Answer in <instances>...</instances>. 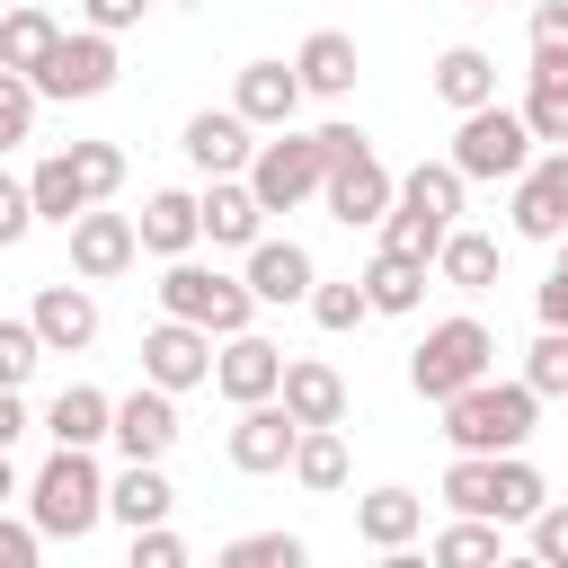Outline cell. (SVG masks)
Returning a JSON list of instances; mask_svg holds the SVG:
<instances>
[{
    "instance_id": "1",
    "label": "cell",
    "mask_w": 568,
    "mask_h": 568,
    "mask_svg": "<svg viewBox=\"0 0 568 568\" xmlns=\"http://www.w3.org/2000/svg\"><path fill=\"white\" fill-rule=\"evenodd\" d=\"M27 515L44 524V541H89L106 524V470L98 444H53V462L27 479Z\"/></svg>"
},
{
    "instance_id": "2",
    "label": "cell",
    "mask_w": 568,
    "mask_h": 568,
    "mask_svg": "<svg viewBox=\"0 0 568 568\" xmlns=\"http://www.w3.org/2000/svg\"><path fill=\"white\" fill-rule=\"evenodd\" d=\"M532 417H541V390H532V382H488V373H479L470 390L444 399V435H453V453H524Z\"/></svg>"
},
{
    "instance_id": "3",
    "label": "cell",
    "mask_w": 568,
    "mask_h": 568,
    "mask_svg": "<svg viewBox=\"0 0 568 568\" xmlns=\"http://www.w3.org/2000/svg\"><path fill=\"white\" fill-rule=\"evenodd\" d=\"M488 364H497V337H488L470 311H453V320H435V328L417 337V355H408V390L444 408V399H453V390H470Z\"/></svg>"
},
{
    "instance_id": "4",
    "label": "cell",
    "mask_w": 568,
    "mask_h": 568,
    "mask_svg": "<svg viewBox=\"0 0 568 568\" xmlns=\"http://www.w3.org/2000/svg\"><path fill=\"white\" fill-rule=\"evenodd\" d=\"M160 311H169V320H195V328H213V337H231V328L257 320V293H248V275L195 266V248H186V257H169V275H160Z\"/></svg>"
},
{
    "instance_id": "5",
    "label": "cell",
    "mask_w": 568,
    "mask_h": 568,
    "mask_svg": "<svg viewBox=\"0 0 568 568\" xmlns=\"http://www.w3.org/2000/svg\"><path fill=\"white\" fill-rule=\"evenodd\" d=\"M532 151H541V142H532L524 106H497V98H488V106H470V115L453 124V169H462V178H506V186H515V178L532 169Z\"/></svg>"
},
{
    "instance_id": "6",
    "label": "cell",
    "mask_w": 568,
    "mask_h": 568,
    "mask_svg": "<svg viewBox=\"0 0 568 568\" xmlns=\"http://www.w3.org/2000/svg\"><path fill=\"white\" fill-rule=\"evenodd\" d=\"M248 186H257V204L266 213H293V204H311L320 186H328V151H320V133H275V142H257V160L240 169Z\"/></svg>"
},
{
    "instance_id": "7",
    "label": "cell",
    "mask_w": 568,
    "mask_h": 568,
    "mask_svg": "<svg viewBox=\"0 0 568 568\" xmlns=\"http://www.w3.org/2000/svg\"><path fill=\"white\" fill-rule=\"evenodd\" d=\"M115 71H124V62H115V36H106V27H62V44L44 53L36 89L71 106V98H106V89H115Z\"/></svg>"
},
{
    "instance_id": "8",
    "label": "cell",
    "mask_w": 568,
    "mask_h": 568,
    "mask_svg": "<svg viewBox=\"0 0 568 568\" xmlns=\"http://www.w3.org/2000/svg\"><path fill=\"white\" fill-rule=\"evenodd\" d=\"M142 382H160V390H195V382H213V328L160 311V328H142Z\"/></svg>"
},
{
    "instance_id": "9",
    "label": "cell",
    "mask_w": 568,
    "mask_h": 568,
    "mask_svg": "<svg viewBox=\"0 0 568 568\" xmlns=\"http://www.w3.org/2000/svg\"><path fill=\"white\" fill-rule=\"evenodd\" d=\"M293 444H302V417H293L284 399H248L222 453H231V470H248V479H266V470H293Z\"/></svg>"
},
{
    "instance_id": "10",
    "label": "cell",
    "mask_w": 568,
    "mask_h": 568,
    "mask_svg": "<svg viewBox=\"0 0 568 568\" xmlns=\"http://www.w3.org/2000/svg\"><path fill=\"white\" fill-rule=\"evenodd\" d=\"M568 231V142H541L532 169L515 178V240H559Z\"/></svg>"
},
{
    "instance_id": "11",
    "label": "cell",
    "mask_w": 568,
    "mask_h": 568,
    "mask_svg": "<svg viewBox=\"0 0 568 568\" xmlns=\"http://www.w3.org/2000/svg\"><path fill=\"white\" fill-rule=\"evenodd\" d=\"M213 390H222L231 408L275 399V390H284V346H275V337H257V328H231V337H222V355H213Z\"/></svg>"
},
{
    "instance_id": "12",
    "label": "cell",
    "mask_w": 568,
    "mask_h": 568,
    "mask_svg": "<svg viewBox=\"0 0 568 568\" xmlns=\"http://www.w3.org/2000/svg\"><path fill=\"white\" fill-rule=\"evenodd\" d=\"M178 142H186V160H195L204 178H240V169L257 160V124H248L240 106H195Z\"/></svg>"
},
{
    "instance_id": "13",
    "label": "cell",
    "mask_w": 568,
    "mask_h": 568,
    "mask_svg": "<svg viewBox=\"0 0 568 568\" xmlns=\"http://www.w3.org/2000/svg\"><path fill=\"white\" fill-rule=\"evenodd\" d=\"M390 195H399V178L373 160V151H355V160H337L328 169V186H320V204L346 222V231H382V213H390Z\"/></svg>"
},
{
    "instance_id": "14",
    "label": "cell",
    "mask_w": 568,
    "mask_h": 568,
    "mask_svg": "<svg viewBox=\"0 0 568 568\" xmlns=\"http://www.w3.org/2000/svg\"><path fill=\"white\" fill-rule=\"evenodd\" d=\"M124 462H169V444H178V390H160V382H142V390H124L115 399V435H106Z\"/></svg>"
},
{
    "instance_id": "15",
    "label": "cell",
    "mask_w": 568,
    "mask_h": 568,
    "mask_svg": "<svg viewBox=\"0 0 568 568\" xmlns=\"http://www.w3.org/2000/svg\"><path fill=\"white\" fill-rule=\"evenodd\" d=\"M133 257H142V231H133V213H106V204H89V213L71 222V275L106 284V275H124Z\"/></svg>"
},
{
    "instance_id": "16",
    "label": "cell",
    "mask_w": 568,
    "mask_h": 568,
    "mask_svg": "<svg viewBox=\"0 0 568 568\" xmlns=\"http://www.w3.org/2000/svg\"><path fill=\"white\" fill-rule=\"evenodd\" d=\"M302 98H311V89H302L293 62H240V80H231V106H240L257 133H284V124L302 115Z\"/></svg>"
},
{
    "instance_id": "17",
    "label": "cell",
    "mask_w": 568,
    "mask_h": 568,
    "mask_svg": "<svg viewBox=\"0 0 568 568\" xmlns=\"http://www.w3.org/2000/svg\"><path fill=\"white\" fill-rule=\"evenodd\" d=\"M195 213H204V240H213V248H257V240H266V204H257L248 178H204Z\"/></svg>"
},
{
    "instance_id": "18",
    "label": "cell",
    "mask_w": 568,
    "mask_h": 568,
    "mask_svg": "<svg viewBox=\"0 0 568 568\" xmlns=\"http://www.w3.org/2000/svg\"><path fill=\"white\" fill-rule=\"evenodd\" d=\"M27 320H36L44 355H80V346H98V302H89V275H80V284H71V275H62V284H44Z\"/></svg>"
},
{
    "instance_id": "19",
    "label": "cell",
    "mask_w": 568,
    "mask_h": 568,
    "mask_svg": "<svg viewBox=\"0 0 568 568\" xmlns=\"http://www.w3.org/2000/svg\"><path fill=\"white\" fill-rule=\"evenodd\" d=\"M302 426H346V373L320 355H284V390H275Z\"/></svg>"
},
{
    "instance_id": "20",
    "label": "cell",
    "mask_w": 568,
    "mask_h": 568,
    "mask_svg": "<svg viewBox=\"0 0 568 568\" xmlns=\"http://www.w3.org/2000/svg\"><path fill=\"white\" fill-rule=\"evenodd\" d=\"M311 284H320V266H311L302 240H257L248 248V293L257 302H284L293 311V302H311Z\"/></svg>"
},
{
    "instance_id": "21",
    "label": "cell",
    "mask_w": 568,
    "mask_h": 568,
    "mask_svg": "<svg viewBox=\"0 0 568 568\" xmlns=\"http://www.w3.org/2000/svg\"><path fill=\"white\" fill-rule=\"evenodd\" d=\"M426 532V497L417 488H373V497H355V541L364 550H408Z\"/></svg>"
},
{
    "instance_id": "22",
    "label": "cell",
    "mask_w": 568,
    "mask_h": 568,
    "mask_svg": "<svg viewBox=\"0 0 568 568\" xmlns=\"http://www.w3.org/2000/svg\"><path fill=\"white\" fill-rule=\"evenodd\" d=\"M293 71H302V89H311V98H346V89H355V71H364V53H355V36H346V27H311V36H302V53H293Z\"/></svg>"
},
{
    "instance_id": "23",
    "label": "cell",
    "mask_w": 568,
    "mask_h": 568,
    "mask_svg": "<svg viewBox=\"0 0 568 568\" xmlns=\"http://www.w3.org/2000/svg\"><path fill=\"white\" fill-rule=\"evenodd\" d=\"M169 506H178V488H169V470H160V462H124V470L106 479V515H115L124 532L169 524Z\"/></svg>"
},
{
    "instance_id": "24",
    "label": "cell",
    "mask_w": 568,
    "mask_h": 568,
    "mask_svg": "<svg viewBox=\"0 0 568 568\" xmlns=\"http://www.w3.org/2000/svg\"><path fill=\"white\" fill-rule=\"evenodd\" d=\"M426 89H435L453 115H470V106H488V98H497V62H488L479 44H444V53H435V71H426Z\"/></svg>"
},
{
    "instance_id": "25",
    "label": "cell",
    "mask_w": 568,
    "mask_h": 568,
    "mask_svg": "<svg viewBox=\"0 0 568 568\" xmlns=\"http://www.w3.org/2000/svg\"><path fill=\"white\" fill-rule=\"evenodd\" d=\"M27 195H36V222H53V231H71V222H80V213L98 204L71 151H53V160H36V169H27Z\"/></svg>"
},
{
    "instance_id": "26",
    "label": "cell",
    "mask_w": 568,
    "mask_h": 568,
    "mask_svg": "<svg viewBox=\"0 0 568 568\" xmlns=\"http://www.w3.org/2000/svg\"><path fill=\"white\" fill-rule=\"evenodd\" d=\"M133 231H142V248H151V257H186V248L204 240V213H195V195H186V186H160V195L133 213Z\"/></svg>"
},
{
    "instance_id": "27",
    "label": "cell",
    "mask_w": 568,
    "mask_h": 568,
    "mask_svg": "<svg viewBox=\"0 0 568 568\" xmlns=\"http://www.w3.org/2000/svg\"><path fill=\"white\" fill-rule=\"evenodd\" d=\"M53 44H62V18H53V9H36V0H9V9H0V71H27V80H36Z\"/></svg>"
},
{
    "instance_id": "28",
    "label": "cell",
    "mask_w": 568,
    "mask_h": 568,
    "mask_svg": "<svg viewBox=\"0 0 568 568\" xmlns=\"http://www.w3.org/2000/svg\"><path fill=\"white\" fill-rule=\"evenodd\" d=\"M44 435H53V444H106V435H115V399L89 390V382H71V390H53Z\"/></svg>"
},
{
    "instance_id": "29",
    "label": "cell",
    "mask_w": 568,
    "mask_h": 568,
    "mask_svg": "<svg viewBox=\"0 0 568 568\" xmlns=\"http://www.w3.org/2000/svg\"><path fill=\"white\" fill-rule=\"evenodd\" d=\"M435 275H444L453 293H488V284H497V240L453 222V231H444V248H435Z\"/></svg>"
},
{
    "instance_id": "30",
    "label": "cell",
    "mask_w": 568,
    "mask_h": 568,
    "mask_svg": "<svg viewBox=\"0 0 568 568\" xmlns=\"http://www.w3.org/2000/svg\"><path fill=\"white\" fill-rule=\"evenodd\" d=\"M364 302L373 311H417L426 302V257H399V248H373V266H364Z\"/></svg>"
},
{
    "instance_id": "31",
    "label": "cell",
    "mask_w": 568,
    "mask_h": 568,
    "mask_svg": "<svg viewBox=\"0 0 568 568\" xmlns=\"http://www.w3.org/2000/svg\"><path fill=\"white\" fill-rule=\"evenodd\" d=\"M426 559L435 568H488V559H506V524L497 515H462V524H444L426 541Z\"/></svg>"
},
{
    "instance_id": "32",
    "label": "cell",
    "mask_w": 568,
    "mask_h": 568,
    "mask_svg": "<svg viewBox=\"0 0 568 568\" xmlns=\"http://www.w3.org/2000/svg\"><path fill=\"white\" fill-rule=\"evenodd\" d=\"M444 213H426L417 195H390V213H382V248H399V257H426L435 266V248H444Z\"/></svg>"
},
{
    "instance_id": "33",
    "label": "cell",
    "mask_w": 568,
    "mask_h": 568,
    "mask_svg": "<svg viewBox=\"0 0 568 568\" xmlns=\"http://www.w3.org/2000/svg\"><path fill=\"white\" fill-rule=\"evenodd\" d=\"M293 479H302L311 497H337V488H346V435H337V426H302V444H293Z\"/></svg>"
},
{
    "instance_id": "34",
    "label": "cell",
    "mask_w": 568,
    "mask_h": 568,
    "mask_svg": "<svg viewBox=\"0 0 568 568\" xmlns=\"http://www.w3.org/2000/svg\"><path fill=\"white\" fill-rule=\"evenodd\" d=\"M444 506H453V515H497V453H453Z\"/></svg>"
},
{
    "instance_id": "35",
    "label": "cell",
    "mask_w": 568,
    "mask_h": 568,
    "mask_svg": "<svg viewBox=\"0 0 568 568\" xmlns=\"http://www.w3.org/2000/svg\"><path fill=\"white\" fill-rule=\"evenodd\" d=\"M550 506V488H541V470L524 462V453H497V524H532Z\"/></svg>"
},
{
    "instance_id": "36",
    "label": "cell",
    "mask_w": 568,
    "mask_h": 568,
    "mask_svg": "<svg viewBox=\"0 0 568 568\" xmlns=\"http://www.w3.org/2000/svg\"><path fill=\"white\" fill-rule=\"evenodd\" d=\"M462 186H470V178H462L453 160H417V169L399 178V195H417V204L444 213V222H462Z\"/></svg>"
},
{
    "instance_id": "37",
    "label": "cell",
    "mask_w": 568,
    "mask_h": 568,
    "mask_svg": "<svg viewBox=\"0 0 568 568\" xmlns=\"http://www.w3.org/2000/svg\"><path fill=\"white\" fill-rule=\"evenodd\" d=\"M524 124H532V142H568V71H532Z\"/></svg>"
},
{
    "instance_id": "38",
    "label": "cell",
    "mask_w": 568,
    "mask_h": 568,
    "mask_svg": "<svg viewBox=\"0 0 568 568\" xmlns=\"http://www.w3.org/2000/svg\"><path fill=\"white\" fill-rule=\"evenodd\" d=\"M311 320H320L328 337H346L355 320H373V302H364V275H346V284H311Z\"/></svg>"
},
{
    "instance_id": "39",
    "label": "cell",
    "mask_w": 568,
    "mask_h": 568,
    "mask_svg": "<svg viewBox=\"0 0 568 568\" xmlns=\"http://www.w3.org/2000/svg\"><path fill=\"white\" fill-rule=\"evenodd\" d=\"M311 550H302V532H240L231 550H222V568H302Z\"/></svg>"
},
{
    "instance_id": "40",
    "label": "cell",
    "mask_w": 568,
    "mask_h": 568,
    "mask_svg": "<svg viewBox=\"0 0 568 568\" xmlns=\"http://www.w3.org/2000/svg\"><path fill=\"white\" fill-rule=\"evenodd\" d=\"M524 382H532L541 399H568V328H541V337L524 346Z\"/></svg>"
},
{
    "instance_id": "41",
    "label": "cell",
    "mask_w": 568,
    "mask_h": 568,
    "mask_svg": "<svg viewBox=\"0 0 568 568\" xmlns=\"http://www.w3.org/2000/svg\"><path fill=\"white\" fill-rule=\"evenodd\" d=\"M524 36H532V71H568V0H532Z\"/></svg>"
},
{
    "instance_id": "42",
    "label": "cell",
    "mask_w": 568,
    "mask_h": 568,
    "mask_svg": "<svg viewBox=\"0 0 568 568\" xmlns=\"http://www.w3.org/2000/svg\"><path fill=\"white\" fill-rule=\"evenodd\" d=\"M36 106H44V89L27 71H0V151H18L36 133Z\"/></svg>"
},
{
    "instance_id": "43",
    "label": "cell",
    "mask_w": 568,
    "mask_h": 568,
    "mask_svg": "<svg viewBox=\"0 0 568 568\" xmlns=\"http://www.w3.org/2000/svg\"><path fill=\"white\" fill-rule=\"evenodd\" d=\"M36 364H44L36 320H0V382H9V390H27V382H36Z\"/></svg>"
},
{
    "instance_id": "44",
    "label": "cell",
    "mask_w": 568,
    "mask_h": 568,
    "mask_svg": "<svg viewBox=\"0 0 568 568\" xmlns=\"http://www.w3.org/2000/svg\"><path fill=\"white\" fill-rule=\"evenodd\" d=\"M71 160H80V178H89V195H98V204L124 186V151H115V142H71Z\"/></svg>"
},
{
    "instance_id": "45",
    "label": "cell",
    "mask_w": 568,
    "mask_h": 568,
    "mask_svg": "<svg viewBox=\"0 0 568 568\" xmlns=\"http://www.w3.org/2000/svg\"><path fill=\"white\" fill-rule=\"evenodd\" d=\"M27 231H36V195H27V178L0 169V248H18Z\"/></svg>"
},
{
    "instance_id": "46",
    "label": "cell",
    "mask_w": 568,
    "mask_h": 568,
    "mask_svg": "<svg viewBox=\"0 0 568 568\" xmlns=\"http://www.w3.org/2000/svg\"><path fill=\"white\" fill-rule=\"evenodd\" d=\"M36 550H44V524H36V515L18 524V515L0 506V568H36Z\"/></svg>"
},
{
    "instance_id": "47",
    "label": "cell",
    "mask_w": 568,
    "mask_h": 568,
    "mask_svg": "<svg viewBox=\"0 0 568 568\" xmlns=\"http://www.w3.org/2000/svg\"><path fill=\"white\" fill-rule=\"evenodd\" d=\"M532 559H541V568H568V506H559V497L532 515Z\"/></svg>"
},
{
    "instance_id": "48",
    "label": "cell",
    "mask_w": 568,
    "mask_h": 568,
    "mask_svg": "<svg viewBox=\"0 0 568 568\" xmlns=\"http://www.w3.org/2000/svg\"><path fill=\"white\" fill-rule=\"evenodd\" d=\"M133 568H186V541H178L169 524H142V532H133Z\"/></svg>"
},
{
    "instance_id": "49",
    "label": "cell",
    "mask_w": 568,
    "mask_h": 568,
    "mask_svg": "<svg viewBox=\"0 0 568 568\" xmlns=\"http://www.w3.org/2000/svg\"><path fill=\"white\" fill-rule=\"evenodd\" d=\"M142 9H151V0H80V27H106V36H124V27H142Z\"/></svg>"
},
{
    "instance_id": "50",
    "label": "cell",
    "mask_w": 568,
    "mask_h": 568,
    "mask_svg": "<svg viewBox=\"0 0 568 568\" xmlns=\"http://www.w3.org/2000/svg\"><path fill=\"white\" fill-rule=\"evenodd\" d=\"M320 151H328V169H337V160H355V151H373V142H364V124L337 115V124H320Z\"/></svg>"
},
{
    "instance_id": "51",
    "label": "cell",
    "mask_w": 568,
    "mask_h": 568,
    "mask_svg": "<svg viewBox=\"0 0 568 568\" xmlns=\"http://www.w3.org/2000/svg\"><path fill=\"white\" fill-rule=\"evenodd\" d=\"M27 426H36V417H27V399H18V390H9V382H0V453H9V444H18V435H27Z\"/></svg>"
},
{
    "instance_id": "52",
    "label": "cell",
    "mask_w": 568,
    "mask_h": 568,
    "mask_svg": "<svg viewBox=\"0 0 568 568\" xmlns=\"http://www.w3.org/2000/svg\"><path fill=\"white\" fill-rule=\"evenodd\" d=\"M9 497H18V470H9V453H0V506H9Z\"/></svg>"
},
{
    "instance_id": "53",
    "label": "cell",
    "mask_w": 568,
    "mask_h": 568,
    "mask_svg": "<svg viewBox=\"0 0 568 568\" xmlns=\"http://www.w3.org/2000/svg\"><path fill=\"white\" fill-rule=\"evenodd\" d=\"M169 9H195V0H169Z\"/></svg>"
},
{
    "instance_id": "54",
    "label": "cell",
    "mask_w": 568,
    "mask_h": 568,
    "mask_svg": "<svg viewBox=\"0 0 568 568\" xmlns=\"http://www.w3.org/2000/svg\"><path fill=\"white\" fill-rule=\"evenodd\" d=\"M470 9H497V0H470Z\"/></svg>"
},
{
    "instance_id": "55",
    "label": "cell",
    "mask_w": 568,
    "mask_h": 568,
    "mask_svg": "<svg viewBox=\"0 0 568 568\" xmlns=\"http://www.w3.org/2000/svg\"><path fill=\"white\" fill-rule=\"evenodd\" d=\"M0 9H9V0H0Z\"/></svg>"
}]
</instances>
